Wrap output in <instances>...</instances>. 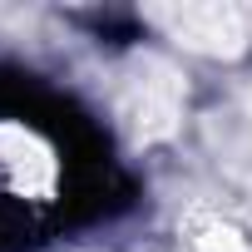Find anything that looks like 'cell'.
Wrapping results in <instances>:
<instances>
[{"instance_id":"2","label":"cell","mask_w":252,"mask_h":252,"mask_svg":"<svg viewBox=\"0 0 252 252\" xmlns=\"http://www.w3.org/2000/svg\"><path fill=\"white\" fill-rule=\"evenodd\" d=\"M158 20H168L173 40L183 45H198V50H227L232 40H247V25H252V10H237V5H188V10H163Z\"/></svg>"},{"instance_id":"1","label":"cell","mask_w":252,"mask_h":252,"mask_svg":"<svg viewBox=\"0 0 252 252\" xmlns=\"http://www.w3.org/2000/svg\"><path fill=\"white\" fill-rule=\"evenodd\" d=\"M64 188V149L30 114H0V208L40 213Z\"/></svg>"}]
</instances>
